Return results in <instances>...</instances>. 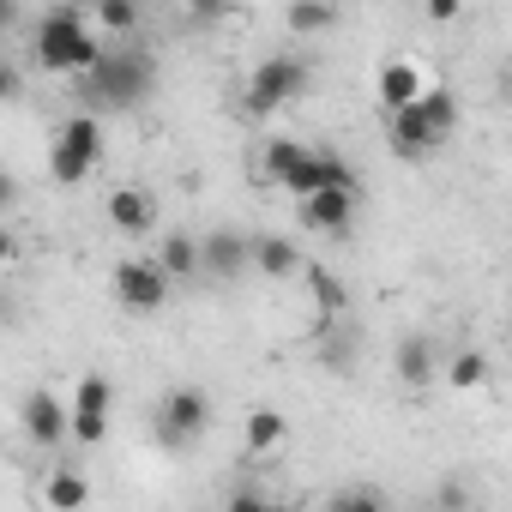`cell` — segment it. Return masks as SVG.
<instances>
[{"mask_svg": "<svg viewBox=\"0 0 512 512\" xmlns=\"http://www.w3.org/2000/svg\"><path fill=\"white\" fill-rule=\"evenodd\" d=\"M79 85V103H85V115H127V109H139L145 97H151V85H157V61L139 49V43H115V49H97V61L73 79Z\"/></svg>", "mask_w": 512, "mask_h": 512, "instance_id": "obj_1", "label": "cell"}, {"mask_svg": "<svg viewBox=\"0 0 512 512\" xmlns=\"http://www.w3.org/2000/svg\"><path fill=\"white\" fill-rule=\"evenodd\" d=\"M458 127V97L446 85H422L410 103L386 109V145L398 163H422L428 151H440Z\"/></svg>", "mask_w": 512, "mask_h": 512, "instance_id": "obj_2", "label": "cell"}, {"mask_svg": "<svg viewBox=\"0 0 512 512\" xmlns=\"http://www.w3.org/2000/svg\"><path fill=\"white\" fill-rule=\"evenodd\" d=\"M97 31L79 19V7H55V13H43L37 19V31H31V61L43 67V73H61V79H79L91 61H97Z\"/></svg>", "mask_w": 512, "mask_h": 512, "instance_id": "obj_3", "label": "cell"}, {"mask_svg": "<svg viewBox=\"0 0 512 512\" xmlns=\"http://www.w3.org/2000/svg\"><path fill=\"white\" fill-rule=\"evenodd\" d=\"M211 392L205 386H169L157 404H151V434L163 452H187L211 434Z\"/></svg>", "mask_w": 512, "mask_h": 512, "instance_id": "obj_4", "label": "cell"}, {"mask_svg": "<svg viewBox=\"0 0 512 512\" xmlns=\"http://www.w3.org/2000/svg\"><path fill=\"white\" fill-rule=\"evenodd\" d=\"M97 163H103V121L97 115H67L49 139V181L79 187Z\"/></svg>", "mask_w": 512, "mask_h": 512, "instance_id": "obj_5", "label": "cell"}, {"mask_svg": "<svg viewBox=\"0 0 512 512\" xmlns=\"http://www.w3.org/2000/svg\"><path fill=\"white\" fill-rule=\"evenodd\" d=\"M302 91H308V61H296V55H266L260 67L247 73L241 109H247L253 121H272V115H278V109H290Z\"/></svg>", "mask_w": 512, "mask_h": 512, "instance_id": "obj_6", "label": "cell"}, {"mask_svg": "<svg viewBox=\"0 0 512 512\" xmlns=\"http://www.w3.org/2000/svg\"><path fill=\"white\" fill-rule=\"evenodd\" d=\"M109 416H115V386H109V374H85L79 392L67 398V440H79V446H103Z\"/></svg>", "mask_w": 512, "mask_h": 512, "instance_id": "obj_7", "label": "cell"}, {"mask_svg": "<svg viewBox=\"0 0 512 512\" xmlns=\"http://www.w3.org/2000/svg\"><path fill=\"white\" fill-rule=\"evenodd\" d=\"M115 302H121L127 314H157V308L169 302L163 266H157V260H121V266H115Z\"/></svg>", "mask_w": 512, "mask_h": 512, "instance_id": "obj_8", "label": "cell"}, {"mask_svg": "<svg viewBox=\"0 0 512 512\" xmlns=\"http://www.w3.org/2000/svg\"><path fill=\"white\" fill-rule=\"evenodd\" d=\"M19 422H25V440H31V446H43V452L67 446V398H61V392H49V386L25 392Z\"/></svg>", "mask_w": 512, "mask_h": 512, "instance_id": "obj_9", "label": "cell"}, {"mask_svg": "<svg viewBox=\"0 0 512 512\" xmlns=\"http://www.w3.org/2000/svg\"><path fill=\"white\" fill-rule=\"evenodd\" d=\"M356 205H362V187H314L302 193V223L320 235H350Z\"/></svg>", "mask_w": 512, "mask_h": 512, "instance_id": "obj_10", "label": "cell"}, {"mask_svg": "<svg viewBox=\"0 0 512 512\" xmlns=\"http://www.w3.org/2000/svg\"><path fill=\"white\" fill-rule=\"evenodd\" d=\"M247 241H253V235H241V229H211V235H199V278H223V284L247 278Z\"/></svg>", "mask_w": 512, "mask_h": 512, "instance_id": "obj_11", "label": "cell"}, {"mask_svg": "<svg viewBox=\"0 0 512 512\" xmlns=\"http://www.w3.org/2000/svg\"><path fill=\"white\" fill-rule=\"evenodd\" d=\"M392 380H398L404 392H422V386L440 380V350H434L428 332H404V338H398V350H392Z\"/></svg>", "mask_w": 512, "mask_h": 512, "instance_id": "obj_12", "label": "cell"}, {"mask_svg": "<svg viewBox=\"0 0 512 512\" xmlns=\"http://www.w3.org/2000/svg\"><path fill=\"white\" fill-rule=\"evenodd\" d=\"M314 187H362V181H356V169H350L338 151H326V145H308V157H302V169H296L290 193L302 199V193H314Z\"/></svg>", "mask_w": 512, "mask_h": 512, "instance_id": "obj_13", "label": "cell"}, {"mask_svg": "<svg viewBox=\"0 0 512 512\" xmlns=\"http://www.w3.org/2000/svg\"><path fill=\"white\" fill-rule=\"evenodd\" d=\"M356 356H362V344H356V332L344 326V314H320L314 362H320V368H332V374H356Z\"/></svg>", "mask_w": 512, "mask_h": 512, "instance_id": "obj_14", "label": "cell"}, {"mask_svg": "<svg viewBox=\"0 0 512 512\" xmlns=\"http://www.w3.org/2000/svg\"><path fill=\"white\" fill-rule=\"evenodd\" d=\"M247 272H260V278H296L302 272V247L290 235H253L247 241Z\"/></svg>", "mask_w": 512, "mask_h": 512, "instance_id": "obj_15", "label": "cell"}, {"mask_svg": "<svg viewBox=\"0 0 512 512\" xmlns=\"http://www.w3.org/2000/svg\"><path fill=\"white\" fill-rule=\"evenodd\" d=\"M290 440V416L278 410V404H253L247 416H241V446H247V458H266V452H278Z\"/></svg>", "mask_w": 512, "mask_h": 512, "instance_id": "obj_16", "label": "cell"}, {"mask_svg": "<svg viewBox=\"0 0 512 512\" xmlns=\"http://www.w3.org/2000/svg\"><path fill=\"white\" fill-rule=\"evenodd\" d=\"M109 223H115L121 235H151V229H157V199H151L145 187H115V193H109Z\"/></svg>", "mask_w": 512, "mask_h": 512, "instance_id": "obj_17", "label": "cell"}, {"mask_svg": "<svg viewBox=\"0 0 512 512\" xmlns=\"http://www.w3.org/2000/svg\"><path fill=\"white\" fill-rule=\"evenodd\" d=\"M302 290H308V302H314V314H350V284L338 278V272H326V266H308L302 260Z\"/></svg>", "mask_w": 512, "mask_h": 512, "instance_id": "obj_18", "label": "cell"}, {"mask_svg": "<svg viewBox=\"0 0 512 512\" xmlns=\"http://www.w3.org/2000/svg\"><path fill=\"white\" fill-rule=\"evenodd\" d=\"M157 266H163V278L169 284H193L199 278V235H163V247H157Z\"/></svg>", "mask_w": 512, "mask_h": 512, "instance_id": "obj_19", "label": "cell"}, {"mask_svg": "<svg viewBox=\"0 0 512 512\" xmlns=\"http://www.w3.org/2000/svg\"><path fill=\"white\" fill-rule=\"evenodd\" d=\"M85 500H91V482H85V470H79V464H55V470L43 476V506L73 512V506H85Z\"/></svg>", "mask_w": 512, "mask_h": 512, "instance_id": "obj_20", "label": "cell"}, {"mask_svg": "<svg viewBox=\"0 0 512 512\" xmlns=\"http://www.w3.org/2000/svg\"><path fill=\"white\" fill-rule=\"evenodd\" d=\"M284 25H290V37H326L338 25V0H290Z\"/></svg>", "mask_w": 512, "mask_h": 512, "instance_id": "obj_21", "label": "cell"}, {"mask_svg": "<svg viewBox=\"0 0 512 512\" xmlns=\"http://www.w3.org/2000/svg\"><path fill=\"white\" fill-rule=\"evenodd\" d=\"M422 85H428V73H422L416 61H386V67H380V103H386V109L410 103Z\"/></svg>", "mask_w": 512, "mask_h": 512, "instance_id": "obj_22", "label": "cell"}, {"mask_svg": "<svg viewBox=\"0 0 512 512\" xmlns=\"http://www.w3.org/2000/svg\"><path fill=\"white\" fill-rule=\"evenodd\" d=\"M302 157H308V145H302V139H272V145L260 151V169H266V181H272V187H290V181H296V169H302Z\"/></svg>", "mask_w": 512, "mask_h": 512, "instance_id": "obj_23", "label": "cell"}, {"mask_svg": "<svg viewBox=\"0 0 512 512\" xmlns=\"http://www.w3.org/2000/svg\"><path fill=\"white\" fill-rule=\"evenodd\" d=\"M440 380H446L452 392H476V386L488 380V356H482V350H458V356L440 362Z\"/></svg>", "mask_w": 512, "mask_h": 512, "instance_id": "obj_24", "label": "cell"}, {"mask_svg": "<svg viewBox=\"0 0 512 512\" xmlns=\"http://www.w3.org/2000/svg\"><path fill=\"white\" fill-rule=\"evenodd\" d=\"M91 19H97V31H109V37H133V31H139V0H97Z\"/></svg>", "mask_w": 512, "mask_h": 512, "instance_id": "obj_25", "label": "cell"}, {"mask_svg": "<svg viewBox=\"0 0 512 512\" xmlns=\"http://www.w3.org/2000/svg\"><path fill=\"white\" fill-rule=\"evenodd\" d=\"M326 506H332V512H380V506H386V494H380L374 482H350V488H338Z\"/></svg>", "mask_w": 512, "mask_h": 512, "instance_id": "obj_26", "label": "cell"}, {"mask_svg": "<svg viewBox=\"0 0 512 512\" xmlns=\"http://www.w3.org/2000/svg\"><path fill=\"white\" fill-rule=\"evenodd\" d=\"M266 506H272L266 488H229L223 494V512H266Z\"/></svg>", "mask_w": 512, "mask_h": 512, "instance_id": "obj_27", "label": "cell"}, {"mask_svg": "<svg viewBox=\"0 0 512 512\" xmlns=\"http://www.w3.org/2000/svg\"><path fill=\"white\" fill-rule=\"evenodd\" d=\"M19 97H25V73H19V61L0 55V103H19Z\"/></svg>", "mask_w": 512, "mask_h": 512, "instance_id": "obj_28", "label": "cell"}, {"mask_svg": "<svg viewBox=\"0 0 512 512\" xmlns=\"http://www.w3.org/2000/svg\"><path fill=\"white\" fill-rule=\"evenodd\" d=\"M235 7V0H187V13H193V25H217L223 13Z\"/></svg>", "mask_w": 512, "mask_h": 512, "instance_id": "obj_29", "label": "cell"}, {"mask_svg": "<svg viewBox=\"0 0 512 512\" xmlns=\"http://www.w3.org/2000/svg\"><path fill=\"white\" fill-rule=\"evenodd\" d=\"M458 13H464V0H428V19L434 25H452Z\"/></svg>", "mask_w": 512, "mask_h": 512, "instance_id": "obj_30", "label": "cell"}, {"mask_svg": "<svg viewBox=\"0 0 512 512\" xmlns=\"http://www.w3.org/2000/svg\"><path fill=\"white\" fill-rule=\"evenodd\" d=\"M13 205H19V175L0 169V211H13Z\"/></svg>", "mask_w": 512, "mask_h": 512, "instance_id": "obj_31", "label": "cell"}, {"mask_svg": "<svg viewBox=\"0 0 512 512\" xmlns=\"http://www.w3.org/2000/svg\"><path fill=\"white\" fill-rule=\"evenodd\" d=\"M19 13H25L19 0H0V31H19Z\"/></svg>", "mask_w": 512, "mask_h": 512, "instance_id": "obj_32", "label": "cell"}, {"mask_svg": "<svg viewBox=\"0 0 512 512\" xmlns=\"http://www.w3.org/2000/svg\"><path fill=\"white\" fill-rule=\"evenodd\" d=\"M13 253H19V241H13V229H7V223H0V266H7Z\"/></svg>", "mask_w": 512, "mask_h": 512, "instance_id": "obj_33", "label": "cell"}, {"mask_svg": "<svg viewBox=\"0 0 512 512\" xmlns=\"http://www.w3.org/2000/svg\"><path fill=\"white\" fill-rule=\"evenodd\" d=\"M0 314H7V296H0Z\"/></svg>", "mask_w": 512, "mask_h": 512, "instance_id": "obj_34", "label": "cell"}]
</instances>
